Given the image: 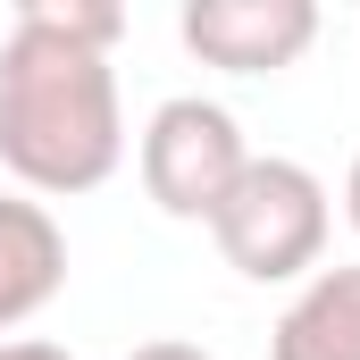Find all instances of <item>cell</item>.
I'll list each match as a JSON object with an SVG mask.
<instances>
[{"label": "cell", "mask_w": 360, "mask_h": 360, "mask_svg": "<svg viewBox=\"0 0 360 360\" xmlns=\"http://www.w3.org/2000/svg\"><path fill=\"white\" fill-rule=\"evenodd\" d=\"M126 8L109 0H25L0 42V168L34 201L101 193L126 160L117 51Z\"/></svg>", "instance_id": "1"}, {"label": "cell", "mask_w": 360, "mask_h": 360, "mask_svg": "<svg viewBox=\"0 0 360 360\" xmlns=\"http://www.w3.org/2000/svg\"><path fill=\"white\" fill-rule=\"evenodd\" d=\"M327 226H335V201H327V184L310 176L302 160H252L235 193L218 201V218H210V243H218V260L235 276H252V285H302V276H319L327 260Z\"/></svg>", "instance_id": "2"}, {"label": "cell", "mask_w": 360, "mask_h": 360, "mask_svg": "<svg viewBox=\"0 0 360 360\" xmlns=\"http://www.w3.org/2000/svg\"><path fill=\"white\" fill-rule=\"evenodd\" d=\"M134 168H143V193H151L168 218L210 226L218 201L235 193V176L252 168V143H243L235 109H218V101H201V92H176V101L151 109V126H143V143H134Z\"/></svg>", "instance_id": "3"}, {"label": "cell", "mask_w": 360, "mask_h": 360, "mask_svg": "<svg viewBox=\"0 0 360 360\" xmlns=\"http://www.w3.org/2000/svg\"><path fill=\"white\" fill-rule=\"evenodd\" d=\"M176 34L218 76H276L319 42V8L310 0H184Z\"/></svg>", "instance_id": "4"}, {"label": "cell", "mask_w": 360, "mask_h": 360, "mask_svg": "<svg viewBox=\"0 0 360 360\" xmlns=\"http://www.w3.org/2000/svg\"><path fill=\"white\" fill-rule=\"evenodd\" d=\"M68 285V235L51 218V201L34 193H0V344H17L25 319H42Z\"/></svg>", "instance_id": "5"}, {"label": "cell", "mask_w": 360, "mask_h": 360, "mask_svg": "<svg viewBox=\"0 0 360 360\" xmlns=\"http://www.w3.org/2000/svg\"><path fill=\"white\" fill-rule=\"evenodd\" d=\"M269 360H360V260L302 276V293L269 327Z\"/></svg>", "instance_id": "6"}, {"label": "cell", "mask_w": 360, "mask_h": 360, "mask_svg": "<svg viewBox=\"0 0 360 360\" xmlns=\"http://www.w3.org/2000/svg\"><path fill=\"white\" fill-rule=\"evenodd\" d=\"M126 360H210L201 344H184V335H160V344H134Z\"/></svg>", "instance_id": "7"}, {"label": "cell", "mask_w": 360, "mask_h": 360, "mask_svg": "<svg viewBox=\"0 0 360 360\" xmlns=\"http://www.w3.org/2000/svg\"><path fill=\"white\" fill-rule=\"evenodd\" d=\"M0 360H76V352H59V344H42V335H17V344H0Z\"/></svg>", "instance_id": "8"}, {"label": "cell", "mask_w": 360, "mask_h": 360, "mask_svg": "<svg viewBox=\"0 0 360 360\" xmlns=\"http://www.w3.org/2000/svg\"><path fill=\"white\" fill-rule=\"evenodd\" d=\"M344 218H352V235H360V160H352V176H344Z\"/></svg>", "instance_id": "9"}]
</instances>
